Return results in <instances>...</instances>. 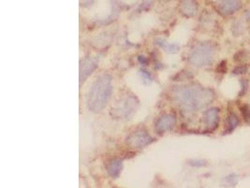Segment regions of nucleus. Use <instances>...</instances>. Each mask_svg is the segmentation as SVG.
Here are the masks:
<instances>
[{
  "instance_id": "aec40b11",
  "label": "nucleus",
  "mask_w": 250,
  "mask_h": 188,
  "mask_svg": "<svg viewBox=\"0 0 250 188\" xmlns=\"http://www.w3.org/2000/svg\"><path fill=\"white\" fill-rule=\"evenodd\" d=\"M224 63H225V61H223V62L219 65V67H218L219 68V71H220V72H222V73L226 72V67H225V64H224Z\"/></svg>"
},
{
  "instance_id": "9b49d317",
  "label": "nucleus",
  "mask_w": 250,
  "mask_h": 188,
  "mask_svg": "<svg viewBox=\"0 0 250 188\" xmlns=\"http://www.w3.org/2000/svg\"><path fill=\"white\" fill-rule=\"evenodd\" d=\"M122 169H123V164L120 160H113V161L110 162L107 166L108 174L114 179L119 177V175L121 174V172H122Z\"/></svg>"
},
{
  "instance_id": "4468645a",
  "label": "nucleus",
  "mask_w": 250,
  "mask_h": 188,
  "mask_svg": "<svg viewBox=\"0 0 250 188\" xmlns=\"http://www.w3.org/2000/svg\"><path fill=\"white\" fill-rule=\"evenodd\" d=\"M245 30H246V26L245 24L242 22V21H235L233 23V26H232V31H233V35L238 37V36H241L245 33Z\"/></svg>"
},
{
  "instance_id": "2eb2a0df",
  "label": "nucleus",
  "mask_w": 250,
  "mask_h": 188,
  "mask_svg": "<svg viewBox=\"0 0 250 188\" xmlns=\"http://www.w3.org/2000/svg\"><path fill=\"white\" fill-rule=\"evenodd\" d=\"M247 56H248L247 51H246V50H242V51H239V52L234 56L233 59H234L235 61H237V62H242V61H244V60L247 58Z\"/></svg>"
},
{
  "instance_id": "f8f14e48",
  "label": "nucleus",
  "mask_w": 250,
  "mask_h": 188,
  "mask_svg": "<svg viewBox=\"0 0 250 188\" xmlns=\"http://www.w3.org/2000/svg\"><path fill=\"white\" fill-rule=\"evenodd\" d=\"M156 43L159 47H161L165 52H167L169 54H175V53L180 51V46L177 43L167 42L166 40H163V39H157Z\"/></svg>"
},
{
  "instance_id": "dca6fc26",
  "label": "nucleus",
  "mask_w": 250,
  "mask_h": 188,
  "mask_svg": "<svg viewBox=\"0 0 250 188\" xmlns=\"http://www.w3.org/2000/svg\"><path fill=\"white\" fill-rule=\"evenodd\" d=\"M247 72H248V67H247L246 65H243V64L237 66V67L234 68V69L233 70V74L237 75H244V74H246Z\"/></svg>"
},
{
  "instance_id": "6e6552de",
  "label": "nucleus",
  "mask_w": 250,
  "mask_h": 188,
  "mask_svg": "<svg viewBox=\"0 0 250 188\" xmlns=\"http://www.w3.org/2000/svg\"><path fill=\"white\" fill-rule=\"evenodd\" d=\"M176 124V117L173 114H165L156 122V131L159 134H164L171 130Z\"/></svg>"
},
{
  "instance_id": "412c9836",
  "label": "nucleus",
  "mask_w": 250,
  "mask_h": 188,
  "mask_svg": "<svg viewBox=\"0 0 250 188\" xmlns=\"http://www.w3.org/2000/svg\"><path fill=\"white\" fill-rule=\"evenodd\" d=\"M246 19L248 21H250V9H249L247 12H246Z\"/></svg>"
},
{
  "instance_id": "7ed1b4c3",
  "label": "nucleus",
  "mask_w": 250,
  "mask_h": 188,
  "mask_svg": "<svg viewBox=\"0 0 250 188\" xmlns=\"http://www.w3.org/2000/svg\"><path fill=\"white\" fill-rule=\"evenodd\" d=\"M217 48L210 41H201L195 44L188 56V61L195 67L209 66L215 59Z\"/></svg>"
},
{
  "instance_id": "6ab92c4d",
  "label": "nucleus",
  "mask_w": 250,
  "mask_h": 188,
  "mask_svg": "<svg viewBox=\"0 0 250 188\" xmlns=\"http://www.w3.org/2000/svg\"><path fill=\"white\" fill-rule=\"evenodd\" d=\"M189 163L192 167H197V168L203 167V166L206 165V162L203 161V160H193V161H190Z\"/></svg>"
},
{
  "instance_id": "423d86ee",
  "label": "nucleus",
  "mask_w": 250,
  "mask_h": 188,
  "mask_svg": "<svg viewBox=\"0 0 250 188\" xmlns=\"http://www.w3.org/2000/svg\"><path fill=\"white\" fill-rule=\"evenodd\" d=\"M99 65V58L94 56H85L80 65V86L88 78V76Z\"/></svg>"
},
{
  "instance_id": "f03ea898",
  "label": "nucleus",
  "mask_w": 250,
  "mask_h": 188,
  "mask_svg": "<svg viewBox=\"0 0 250 188\" xmlns=\"http://www.w3.org/2000/svg\"><path fill=\"white\" fill-rule=\"evenodd\" d=\"M113 92L112 77L109 75H100L93 83L87 96V108L94 113L100 112L105 108Z\"/></svg>"
},
{
  "instance_id": "a211bd4d",
  "label": "nucleus",
  "mask_w": 250,
  "mask_h": 188,
  "mask_svg": "<svg viewBox=\"0 0 250 188\" xmlns=\"http://www.w3.org/2000/svg\"><path fill=\"white\" fill-rule=\"evenodd\" d=\"M241 87H242V90H241L239 95H240V96H243V95H245L246 93L248 92V89H249V81L247 80V79H241Z\"/></svg>"
},
{
  "instance_id": "f3484780",
  "label": "nucleus",
  "mask_w": 250,
  "mask_h": 188,
  "mask_svg": "<svg viewBox=\"0 0 250 188\" xmlns=\"http://www.w3.org/2000/svg\"><path fill=\"white\" fill-rule=\"evenodd\" d=\"M241 112L243 113L244 119L247 122L250 123V108L248 106H244L241 108Z\"/></svg>"
},
{
  "instance_id": "f257e3e1",
  "label": "nucleus",
  "mask_w": 250,
  "mask_h": 188,
  "mask_svg": "<svg viewBox=\"0 0 250 188\" xmlns=\"http://www.w3.org/2000/svg\"><path fill=\"white\" fill-rule=\"evenodd\" d=\"M216 98L215 93L199 85L176 87L171 92L173 103L185 112H195L208 107Z\"/></svg>"
},
{
  "instance_id": "4be33fe9",
  "label": "nucleus",
  "mask_w": 250,
  "mask_h": 188,
  "mask_svg": "<svg viewBox=\"0 0 250 188\" xmlns=\"http://www.w3.org/2000/svg\"><path fill=\"white\" fill-rule=\"evenodd\" d=\"M139 60H140L142 63H144V64L146 63V59H145V56H139Z\"/></svg>"
},
{
  "instance_id": "0eeeda50",
  "label": "nucleus",
  "mask_w": 250,
  "mask_h": 188,
  "mask_svg": "<svg viewBox=\"0 0 250 188\" xmlns=\"http://www.w3.org/2000/svg\"><path fill=\"white\" fill-rule=\"evenodd\" d=\"M219 122V109L217 108L207 109L203 114V123L207 131L216 130Z\"/></svg>"
},
{
  "instance_id": "20e7f679",
  "label": "nucleus",
  "mask_w": 250,
  "mask_h": 188,
  "mask_svg": "<svg viewBox=\"0 0 250 188\" xmlns=\"http://www.w3.org/2000/svg\"><path fill=\"white\" fill-rule=\"evenodd\" d=\"M139 106L138 99L133 95L123 97L111 110V116L116 119H128L135 113Z\"/></svg>"
},
{
  "instance_id": "9d476101",
  "label": "nucleus",
  "mask_w": 250,
  "mask_h": 188,
  "mask_svg": "<svg viewBox=\"0 0 250 188\" xmlns=\"http://www.w3.org/2000/svg\"><path fill=\"white\" fill-rule=\"evenodd\" d=\"M180 12L185 17H193L198 13V4L195 0H183L180 5Z\"/></svg>"
},
{
  "instance_id": "39448f33",
  "label": "nucleus",
  "mask_w": 250,
  "mask_h": 188,
  "mask_svg": "<svg viewBox=\"0 0 250 188\" xmlns=\"http://www.w3.org/2000/svg\"><path fill=\"white\" fill-rule=\"evenodd\" d=\"M153 140V137L145 131H136L128 135L126 143L131 148L140 149L149 145Z\"/></svg>"
},
{
  "instance_id": "ddd939ff",
  "label": "nucleus",
  "mask_w": 250,
  "mask_h": 188,
  "mask_svg": "<svg viewBox=\"0 0 250 188\" xmlns=\"http://www.w3.org/2000/svg\"><path fill=\"white\" fill-rule=\"evenodd\" d=\"M226 124H227V130H226L227 133H232L233 131H234L236 129V127L239 124V119L235 113L231 112L228 115Z\"/></svg>"
},
{
  "instance_id": "1a4fd4ad",
  "label": "nucleus",
  "mask_w": 250,
  "mask_h": 188,
  "mask_svg": "<svg viewBox=\"0 0 250 188\" xmlns=\"http://www.w3.org/2000/svg\"><path fill=\"white\" fill-rule=\"evenodd\" d=\"M243 7V0H221L218 11L223 15H232L240 11Z\"/></svg>"
}]
</instances>
